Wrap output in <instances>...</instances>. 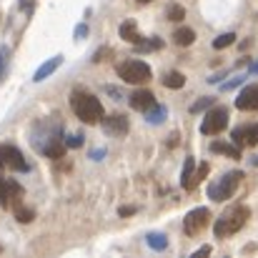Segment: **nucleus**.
<instances>
[{"label":"nucleus","mask_w":258,"mask_h":258,"mask_svg":"<svg viewBox=\"0 0 258 258\" xmlns=\"http://www.w3.org/2000/svg\"><path fill=\"white\" fill-rule=\"evenodd\" d=\"M241 81H243V78H233L231 83H226V86H223V90H231V88H236L238 83H241Z\"/></svg>","instance_id":"obj_34"},{"label":"nucleus","mask_w":258,"mask_h":258,"mask_svg":"<svg viewBox=\"0 0 258 258\" xmlns=\"http://www.w3.org/2000/svg\"><path fill=\"white\" fill-rule=\"evenodd\" d=\"M146 115H148V123H151V125H158V123L166 120L168 108H166V105H153L151 110H146Z\"/></svg>","instance_id":"obj_18"},{"label":"nucleus","mask_w":258,"mask_h":258,"mask_svg":"<svg viewBox=\"0 0 258 258\" xmlns=\"http://www.w3.org/2000/svg\"><path fill=\"white\" fill-rule=\"evenodd\" d=\"M253 166H258V156H256V158H253Z\"/></svg>","instance_id":"obj_36"},{"label":"nucleus","mask_w":258,"mask_h":258,"mask_svg":"<svg viewBox=\"0 0 258 258\" xmlns=\"http://www.w3.org/2000/svg\"><path fill=\"white\" fill-rule=\"evenodd\" d=\"M208 171H211V166H208V163H201V166L196 168V183H201V180L208 175Z\"/></svg>","instance_id":"obj_27"},{"label":"nucleus","mask_w":258,"mask_h":258,"mask_svg":"<svg viewBox=\"0 0 258 258\" xmlns=\"http://www.w3.org/2000/svg\"><path fill=\"white\" fill-rule=\"evenodd\" d=\"M183 15H185V10L175 3V5H171L168 8V20H173V23H178V20H183Z\"/></svg>","instance_id":"obj_25"},{"label":"nucleus","mask_w":258,"mask_h":258,"mask_svg":"<svg viewBox=\"0 0 258 258\" xmlns=\"http://www.w3.org/2000/svg\"><path fill=\"white\" fill-rule=\"evenodd\" d=\"M231 141H233L238 148H243V146H258V123L243 125V128H233Z\"/></svg>","instance_id":"obj_9"},{"label":"nucleus","mask_w":258,"mask_h":258,"mask_svg":"<svg viewBox=\"0 0 258 258\" xmlns=\"http://www.w3.org/2000/svg\"><path fill=\"white\" fill-rule=\"evenodd\" d=\"M241 178H243V173L241 171L226 173L218 183H211V185H208V198H211V201H216V203L233 198V193H236V188H238Z\"/></svg>","instance_id":"obj_3"},{"label":"nucleus","mask_w":258,"mask_h":258,"mask_svg":"<svg viewBox=\"0 0 258 258\" xmlns=\"http://www.w3.org/2000/svg\"><path fill=\"white\" fill-rule=\"evenodd\" d=\"M60 63H63V55H55V58H50V60H45L38 71H35V76H33V81L35 83H40V81H45L50 73H55L58 68H60Z\"/></svg>","instance_id":"obj_14"},{"label":"nucleus","mask_w":258,"mask_h":258,"mask_svg":"<svg viewBox=\"0 0 258 258\" xmlns=\"http://www.w3.org/2000/svg\"><path fill=\"white\" fill-rule=\"evenodd\" d=\"M138 48H143V50H156V48H163V40H161V38H153V40H141V43H138Z\"/></svg>","instance_id":"obj_26"},{"label":"nucleus","mask_w":258,"mask_h":258,"mask_svg":"<svg viewBox=\"0 0 258 258\" xmlns=\"http://www.w3.org/2000/svg\"><path fill=\"white\" fill-rule=\"evenodd\" d=\"M180 185L185 188V190H193L198 183H196V161L188 156L185 158V163H183V173H180Z\"/></svg>","instance_id":"obj_13"},{"label":"nucleus","mask_w":258,"mask_h":258,"mask_svg":"<svg viewBox=\"0 0 258 258\" xmlns=\"http://www.w3.org/2000/svg\"><path fill=\"white\" fill-rule=\"evenodd\" d=\"M138 3H151V0H138Z\"/></svg>","instance_id":"obj_37"},{"label":"nucleus","mask_w":258,"mask_h":258,"mask_svg":"<svg viewBox=\"0 0 258 258\" xmlns=\"http://www.w3.org/2000/svg\"><path fill=\"white\" fill-rule=\"evenodd\" d=\"M0 168L8 171H28V163L23 158V153L15 146H0Z\"/></svg>","instance_id":"obj_7"},{"label":"nucleus","mask_w":258,"mask_h":258,"mask_svg":"<svg viewBox=\"0 0 258 258\" xmlns=\"http://www.w3.org/2000/svg\"><path fill=\"white\" fill-rule=\"evenodd\" d=\"M23 198V188L15 180H3L0 178V208H10Z\"/></svg>","instance_id":"obj_8"},{"label":"nucleus","mask_w":258,"mask_h":258,"mask_svg":"<svg viewBox=\"0 0 258 258\" xmlns=\"http://www.w3.org/2000/svg\"><path fill=\"white\" fill-rule=\"evenodd\" d=\"M103 128L110 136H123V133H128V120H125V115H110V118H103Z\"/></svg>","instance_id":"obj_12"},{"label":"nucleus","mask_w":258,"mask_h":258,"mask_svg":"<svg viewBox=\"0 0 258 258\" xmlns=\"http://www.w3.org/2000/svg\"><path fill=\"white\" fill-rule=\"evenodd\" d=\"M251 73H258V63H253V66H251Z\"/></svg>","instance_id":"obj_35"},{"label":"nucleus","mask_w":258,"mask_h":258,"mask_svg":"<svg viewBox=\"0 0 258 258\" xmlns=\"http://www.w3.org/2000/svg\"><path fill=\"white\" fill-rule=\"evenodd\" d=\"M118 76L131 86H141V83L151 81V68L143 60H128V63L118 66Z\"/></svg>","instance_id":"obj_4"},{"label":"nucleus","mask_w":258,"mask_h":258,"mask_svg":"<svg viewBox=\"0 0 258 258\" xmlns=\"http://www.w3.org/2000/svg\"><path fill=\"white\" fill-rule=\"evenodd\" d=\"M105 55H113V50H110V48H103V50H98V53L93 55V63H100V60H108Z\"/></svg>","instance_id":"obj_29"},{"label":"nucleus","mask_w":258,"mask_h":258,"mask_svg":"<svg viewBox=\"0 0 258 258\" xmlns=\"http://www.w3.org/2000/svg\"><path fill=\"white\" fill-rule=\"evenodd\" d=\"M8 58H10V50L3 45V48H0V81L8 76Z\"/></svg>","instance_id":"obj_24"},{"label":"nucleus","mask_w":258,"mask_h":258,"mask_svg":"<svg viewBox=\"0 0 258 258\" xmlns=\"http://www.w3.org/2000/svg\"><path fill=\"white\" fill-rule=\"evenodd\" d=\"M228 128V110L221 105V108H211L201 123V133L203 136H218L221 131Z\"/></svg>","instance_id":"obj_5"},{"label":"nucleus","mask_w":258,"mask_h":258,"mask_svg":"<svg viewBox=\"0 0 258 258\" xmlns=\"http://www.w3.org/2000/svg\"><path fill=\"white\" fill-rule=\"evenodd\" d=\"M118 213H120V216H133V213H136V208H133V206H123Z\"/></svg>","instance_id":"obj_32"},{"label":"nucleus","mask_w":258,"mask_h":258,"mask_svg":"<svg viewBox=\"0 0 258 258\" xmlns=\"http://www.w3.org/2000/svg\"><path fill=\"white\" fill-rule=\"evenodd\" d=\"M33 3H35V0H20V8H23L25 13H30V10H33Z\"/></svg>","instance_id":"obj_33"},{"label":"nucleus","mask_w":258,"mask_h":258,"mask_svg":"<svg viewBox=\"0 0 258 258\" xmlns=\"http://www.w3.org/2000/svg\"><path fill=\"white\" fill-rule=\"evenodd\" d=\"M15 218H18L20 223H30V221L35 218V211H33V208H18V211H15Z\"/></svg>","instance_id":"obj_23"},{"label":"nucleus","mask_w":258,"mask_h":258,"mask_svg":"<svg viewBox=\"0 0 258 258\" xmlns=\"http://www.w3.org/2000/svg\"><path fill=\"white\" fill-rule=\"evenodd\" d=\"M193 40H196V33H193L190 28H178V30L173 33V43H175V45H180V48L190 45Z\"/></svg>","instance_id":"obj_17"},{"label":"nucleus","mask_w":258,"mask_h":258,"mask_svg":"<svg viewBox=\"0 0 258 258\" xmlns=\"http://www.w3.org/2000/svg\"><path fill=\"white\" fill-rule=\"evenodd\" d=\"M66 146H68V148H81V146H83V136H68Z\"/></svg>","instance_id":"obj_28"},{"label":"nucleus","mask_w":258,"mask_h":258,"mask_svg":"<svg viewBox=\"0 0 258 258\" xmlns=\"http://www.w3.org/2000/svg\"><path fill=\"white\" fill-rule=\"evenodd\" d=\"M148 246H151L153 251H166L168 241H166L163 233H151V236H148Z\"/></svg>","instance_id":"obj_20"},{"label":"nucleus","mask_w":258,"mask_h":258,"mask_svg":"<svg viewBox=\"0 0 258 258\" xmlns=\"http://www.w3.org/2000/svg\"><path fill=\"white\" fill-rule=\"evenodd\" d=\"M208 221H211V211L208 208H193L183 218V231L188 236H201V231L208 226Z\"/></svg>","instance_id":"obj_6"},{"label":"nucleus","mask_w":258,"mask_h":258,"mask_svg":"<svg viewBox=\"0 0 258 258\" xmlns=\"http://www.w3.org/2000/svg\"><path fill=\"white\" fill-rule=\"evenodd\" d=\"M213 103H216V98H201L198 103H193V105H190V113H201V110H208V108H213Z\"/></svg>","instance_id":"obj_22"},{"label":"nucleus","mask_w":258,"mask_h":258,"mask_svg":"<svg viewBox=\"0 0 258 258\" xmlns=\"http://www.w3.org/2000/svg\"><path fill=\"white\" fill-rule=\"evenodd\" d=\"M236 43V35L233 33H223V35H218L216 40H213V48L216 50H223V48H228V45H233Z\"/></svg>","instance_id":"obj_21"},{"label":"nucleus","mask_w":258,"mask_h":258,"mask_svg":"<svg viewBox=\"0 0 258 258\" xmlns=\"http://www.w3.org/2000/svg\"><path fill=\"white\" fill-rule=\"evenodd\" d=\"M211 253V246H203V248H198L196 253H193V258H201V256H208Z\"/></svg>","instance_id":"obj_31"},{"label":"nucleus","mask_w":258,"mask_h":258,"mask_svg":"<svg viewBox=\"0 0 258 258\" xmlns=\"http://www.w3.org/2000/svg\"><path fill=\"white\" fill-rule=\"evenodd\" d=\"M211 153H226L228 158H241V148L236 146V143H218V141H213L211 143Z\"/></svg>","instance_id":"obj_15"},{"label":"nucleus","mask_w":258,"mask_h":258,"mask_svg":"<svg viewBox=\"0 0 258 258\" xmlns=\"http://www.w3.org/2000/svg\"><path fill=\"white\" fill-rule=\"evenodd\" d=\"M183 83H185V76L183 73H168L166 78H163V86L166 88H171V90H178V88H183Z\"/></svg>","instance_id":"obj_19"},{"label":"nucleus","mask_w":258,"mask_h":258,"mask_svg":"<svg viewBox=\"0 0 258 258\" xmlns=\"http://www.w3.org/2000/svg\"><path fill=\"white\" fill-rule=\"evenodd\" d=\"M86 35H88V25H78V28H76V38L81 40V38H86Z\"/></svg>","instance_id":"obj_30"},{"label":"nucleus","mask_w":258,"mask_h":258,"mask_svg":"<svg viewBox=\"0 0 258 258\" xmlns=\"http://www.w3.org/2000/svg\"><path fill=\"white\" fill-rule=\"evenodd\" d=\"M248 216H251V211H248V206H233V208H228L221 218H218V223H216V236L218 238H228V236H233V233H238L243 226H246V221H248Z\"/></svg>","instance_id":"obj_2"},{"label":"nucleus","mask_w":258,"mask_h":258,"mask_svg":"<svg viewBox=\"0 0 258 258\" xmlns=\"http://www.w3.org/2000/svg\"><path fill=\"white\" fill-rule=\"evenodd\" d=\"M238 110H258V86H246L236 98Z\"/></svg>","instance_id":"obj_10"},{"label":"nucleus","mask_w":258,"mask_h":258,"mask_svg":"<svg viewBox=\"0 0 258 258\" xmlns=\"http://www.w3.org/2000/svg\"><path fill=\"white\" fill-rule=\"evenodd\" d=\"M120 38L128 40V43H133V45L141 43V35L136 33V23H133V20H125V23L120 25Z\"/></svg>","instance_id":"obj_16"},{"label":"nucleus","mask_w":258,"mask_h":258,"mask_svg":"<svg viewBox=\"0 0 258 258\" xmlns=\"http://www.w3.org/2000/svg\"><path fill=\"white\" fill-rule=\"evenodd\" d=\"M156 105V98H153V93L151 90H136L133 95H131V108L133 110H151Z\"/></svg>","instance_id":"obj_11"},{"label":"nucleus","mask_w":258,"mask_h":258,"mask_svg":"<svg viewBox=\"0 0 258 258\" xmlns=\"http://www.w3.org/2000/svg\"><path fill=\"white\" fill-rule=\"evenodd\" d=\"M71 108H73V113H76L83 123H88V125L100 123V120H103V115H105L103 103H100L93 93L81 90V88L71 93Z\"/></svg>","instance_id":"obj_1"}]
</instances>
